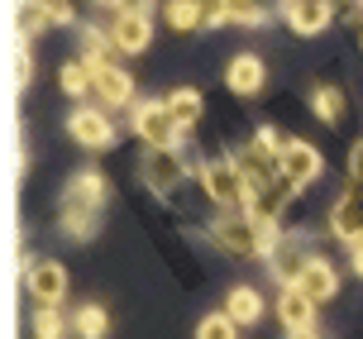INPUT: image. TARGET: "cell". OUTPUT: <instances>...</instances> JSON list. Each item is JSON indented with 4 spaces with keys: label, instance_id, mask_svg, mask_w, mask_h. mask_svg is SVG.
Instances as JSON below:
<instances>
[{
    "label": "cell",
    "instance_id": "6da1fadb",
    "mask_svg": "<svg viewBox=\"0 0 363 339\" xmlns=\"http://www.w3.org/2000/svg\"><path fill=\"white\" fill-rule=\"evenodd\" d=\"M101 196H106V177H77L72 191H67V201H62V215H67V230L72 234H91V211L101 206Z\"/></svg>",
    "mask_w": 363,
    "mask_h": 339
},
{
    "label": "cell",
    "instance_id": "7a4b0ae2",
    "mask_svg": "<svg viewBox=\"0 0 363 339\" xmlns=\"http://www.w3.org/2000/svg\"><path fill=\"white\" fill-rule=\"evenodd\" d=\"M134 129H139V139L153 143V148H163V143L177 139V115L167 110V101H153V106H139V115H134Z\"/></svg>",
    "mask_w": 363,
    "mask_h": 339
},
{
    "label": "cell",
    "instance_id": "3957f363",
    "mask_svg": "<svg viewBox=\"0 0 363 339\" xmlns=\"http://www.w3.org/2000/svg\"><path fill=\"white\" fill-rule=\"evenodd\" d=\"M277 321L287 325L291 335H311V325H315V296H311L301 282L287 287V291L277 296Z\"/></svg>",
    "mask_w": 363,
    "mask_h": 339
},
{
    "label": "cell",
    "instance_id": "277c9868",
    "mask_svg": "<svg viewBox=\"0 0 363 339\" xmlns=\"http://www.w3.org/2000/svg\"><path fill=\"white\" fill-rule=\"evenodd\" d=\"M258 225H263L258 215H249V220H220L216 239L230 253H239V258H258V253H263V234H258Z\"/></svg>",
    "mask_w": 363,
    "mask_h": 339
},
{
    "label": "cell",
    "instance_id": "5b68a950",
    "mask_svg": "<svg viewBox=\"0 0 363 339\" xmlns=\"http://www.w3.org/2000/svg\"><path fill=\"white\" fill-rule=\"evenodd\" d=\"M206 187H211V196H216L220 206H239V201H249V187H244L239 162H216V167H206Z\"/></svg>",
    "mask_w": 363,
    "mask_h": 339
},
{
    "label": "cell",
    "instance_id": "8992f818",
    "mask_svg": "<svg viewBox=\"0 0 363 339\" xmlns=\"http://www.w3.org/2000/svg\"><path fill=\"white\" fill-rule=\"evenodd\" d=\"M96 67V82H91V91L106 101V106H125L129 96H134V82H129L125 67H115V62H91Z\"/></svg>",
    "mask_w": 363,
    "mask_h": 339
},
{
    "label": "cell",
    "instance_id": "52a82bcc",
    "mask_svg": "<svg viewBox=\"0 0 363 339\" xmlns=\"http://www.w3.org/2000/svg\"><path fill=\"white\" fill-rule=\"evenodd\" d=\"M335 234L349 239V244L363 239V182H354V191L335 206Z\"/></svg>",
    "mask_w": 363,
    "mask_h": 339
},
{
    "label": "cell",
    "instance_id": "ba28073f",
    "mask_svg": "<svg viewBox=\"0 0 363 339\" xmlns=\"http://www.w3.org/2000/svg\"><path fill=\"white\" fill-rule=\"evenodd\" d=\"M67 129H72L77 143H86V148H110V120L106 115H96V110H77L72 120H67Z\"/></svg>",
    "mask_w": 363,
    "mask_h": 339
},
{
    "label": "cell",
    "instance_id": "9c48e42d",
    "mask_svg": "<svg viewBox=\"0 0 363 339\" xmlns=\"http://www.w3.org/2000/svg\"><path fill=\"white\" fill-rule=\"evenodd\" d=\"M148 34H153V29H148V19H144V10H125V15L115 19V48H120V53H139V48H148Z\"/></svg>",
    "mask_w": 363,
    "mask_h": 339
},
{
    "label": "cell",
    "instance_id": "30bf717a",
    "mask_svg": "<svg viewBox=\"0 0 363 339\" xmlns=\"http://www.w3.org/2000/svg\"><path fill=\"white\" fill-rule=\"evenodd\" d=\"M29 291H34L38 301H62V291H67V272L57 268V263H29Z\"/></svg>",
    "mask_w": 363,
    "mask_h": 339
},
{
    "label": "cell",
    "instance_id": "8fae6325",
    "mask_svg": "<svg viewBox=\"0 0 363 339\" xmlns=\"http://www.w3.org/2000/svg\"><path fill=\"white\" fill-rule=\"evenodd\" d=\"M287 19H291L296 34H320V29L330 24V0H291Z\"/></svg>",
    "mask_w": 363,
    "mask_h": 339
},
{
    "label": "cell",
    "instance_id": "7c38bea8",
    "mask_svg": "<svg viewBox=\"0 0 363 339\" xmlns=\"http://www.w3.org/2000/svg\"><path fill=\"white\" fill-rule=\"evenodd\" d=\"M282 172L296 177V182H315L320 177V153L311 143H287L282 148Z\"/></svg>",
    "mask_w": 363,
    "mask_h": 339
},
{
    "label": "cell",
    "instance_id": "4fadbf2b",
    "mask_svg": "<svg viewBox=\"0 0 363 339\" xmlns=\"http://www.w3.org/2000/svg\"><path fill=\"white\" fill-rule=\"evenodd\" d=\"M225 82H230V91H239V96H254V91H263V62L258 57H235L230 62V72H225Z\"/></svg>",
    "mask_w": 363,
    "mask_h": 339
},
{
    "label": "cell",
    "instance_id": "5bb4252c",
    "mask_svg": "<svg viewBox=\"0 0 363 339\" xmlns=\"http://www.w3.org/2000/svg\"><path fill=\"white\" fill-rule=\"evenodd\" d=\"M144 172L153 187H172V182H182V158L172 153V143H163V148H153L144 162Z\"/></svg>",
    "mask_w": 363,
    "mask_h": 339
},
{
    "label": "cell",
    "instance_id": "9a60e30c",
    "mask_svg": "<svg viewBox=\"0 0 363 339\" xmlns=\"http://www.w3.org/2000/svg\"><path fill=\"white\" fill-rule=\"evenodd\" d=\"M296 282L306 287L315 301H325V296H335V287H340V277H335V268L330 263H320V258H311L306 268L296 272Z\"/></svg>",
    "mask_w": 363,
    "mask_h": 339
},
{
    "label": "cell",
    "instance_id": "2e32d148",
    "mask_svg": "<svg viewBox=\"0 0 363 339\" xmlns=\"http://www.w3.org/2000/svg\"><path fill=\"white\" fill-rule=\"evenodd\" d=\"M225 311H230V316H235L239 325H254L263 306H258V291H249V287H235V291H230V306H225Z\"/></svg>",
    "mask_w": 363,
    "mask_h": 339
},
{
    "label": "cell",
    "instance_id": "e0dca14e",
    "mask_svg": "<svg viewBox=\"0 0 363 339\" xmlns=\"http://www.w3.org/2000/svg\"><path fill=\"white\" fill-rule=\"evenodd\" d=\"M167 24L186 34V29H201L206 19H201V5H196V0H172V5H167Z\"/></svg>",
    "mask_w": 363,
    "mask_h": 339
},
{
    "label": "cell",
    "instance_id": "ac0fdd59",
    "mask_svg": "<svg viewBox=\"0 0 363 339\" xmlns=\"http://www.w3.org/2000/svg\"><path fill=\"white\" fill-rule=\"evenodd\" d=\"M167 110L177 115V125H191V120H201V96L196 91H177V96H167Z\"/></svg>",
    "mask_w": 363,
    "mask_h": 339
},
{
    "label": "cell",
    "instance_id": "d6986e66",
    "mask_svg": "<svg viewBox=\"0 0 363 339\" xmlns=\"http://www.w3.org/2000/svg\"><path fill=\"white\" fill-rule=\"evenodd\" d=\"M91 82H96V67H91V62H86V67H82V62H72V67H62V87L72 91V96H82V91H86Z\"/></svg>",
    "mask_w": 363,
    "mask_h": 339
},
{
    "label": "cell",
    "instance_id": "ffe728a7",
    "mask_svg": "<svg viewBox=\"0 0 363 339\" xmlns=\"http://www.w3.org/2000/svg\"><path fill=\"white\" fill-rule=\"evenodd\" d=\"M77 330L82 335H106V311L101 306H82L77 311Z\"/></svg>",
    "mask_w": 363,
    "mask_h": 339
},
{
    "label": "cell",
    "instance_id": "44dd1931",
    "mask_svg": "<svg viewBox=\"0 0 363 339\" xmlns=\"http://www.w3.org/2000/svg\"><path fill=\"white\" fill-rule=\"evenodd\" d=\"M235 330H239V321L230 316V311H225V316H211V321H201V335H206V339H230Z\"/></svg>",
    "mask_w": 363,
    "mask_h": 339
},
{
    "label": "cell",
    "instance_id": "7402d4cb",
    "mask_svg": "<svg viewBox=\"0 0 363 339\" xmlns=\"http://www.w3.org/2000/svg\"><path fill=\"white\" fill-rule=\"evenodd\" d=\"M315 110H320V120H340V110H345V101H340V91L320 87V91H315Z\"/></svg>",
    "mask_w": 363,
    "mask_h": 339
},
{
    "label": "cell",
    "instance_id": "603a6c76",
    "mask_svg": "<svg viewBox=\"0 0 363 339\" xmlns=\"http://www.w3.org/2000/svg\"><path fill=\"white\" fill-rule=\"evenodd\" d=\"M34 330L38 335H62V316L53 311V301H43V311L34 316Z\"/></svg>",
    "mask_w": 363,
    "mask_h": 339
},
{
    "label": "cell",
    "instance_id": "cb8c5ba5",
    "mask_svg": "<svg viewBox=\"0 0 363 339\" xmlns=\"http://www.w3.org/2000/svg\"><path fill=\"white\" fill-rule=\"evenodd\" d=\"M230 19H239V24H258L263 10H258V0H230Z\"/></svg>",
    "mask_w": 363,
    "mask_h": 339
},
{
    "label": "cell",
    "instance_id": "d4e9b609",
    "mask_svg": "<svg viewBox=\"0 0 363 339\" xmlns=\"http://www.w3.org/2000/svg\"><path fill=\"white\" fill-rule=\"evenodd\" d=\"M196 5H201V19H206V24L230 19V0H196Z\"/></svg>",
    "mask_w": 363,
    "mask_h": 339
},
{
    "label": "cell",
    "instance_id": "484cf974",
    "mask_svg": "<svg viewBox=\"0 0 363 339\" xmlns=\"http://www.w3.org/2000/svg\"><path fill=\"white\" fill-rule=\"evenodd\" d=\"M38 5H43V19H62V24L72 19V5L67 0H38Z\"/></svg>",
    "mask_w": 363,
    "mask_h": 339
},
{
    "label": "cell",
    "instance_id": "4316f807",
    "mask_svg": "<svg viewBox=\"0 0 363 339\" xmlns=\"http://www.w3.org/2000/svg\"><path fill=\"white\" fill-rule=\"evenodd\" d=\"M349 167H354V182H363V143L354 148V162H349Z\"/></svg>",
    "mask_w": 363,
    "mask_h": 339
},
{
    "label": "cell",
    "instance_id": "83f0119b",
    "mask_svg": "<svg viewBox=\"0 0 363 339\" xmlns=\"http://www.w3.org/2000/svg\"><path fill=\"white\" fill-rule=\"evenodd\" d=\"M354 268L363 272V239H359V244H354Z\"/></svg>",
    "mask_w": 363,
    "mask_h": 339
},
{
    "label": "cell",
    "instance_id": "f1b7e54d",
    "mask_svg": "<svg viewBox=\"0 0 363 339\" xmlns=\"http://www.w3.org/2000/svg\"><path fill=\"white\" fill-rule=\"evenodd\" d=\"M120 10H144V0H120Z\"/></svg>",
    "mask_w": 363,
    "mask_h": 339
},
{
    "label": "cell",
    "instance_id": "f546056e",
    "mask_svg": "<svg viewBox=\"0 0 363 339\" xmlns=\"http://www.w3.org/2000/svg\"><path fill=\"white\" fill-rule=\"evenodd\" d=\"M101 5H110V0H101Z\"/></svg>",
    "mask_w": 363,
    "mask_h": 339
}]
</instances>
